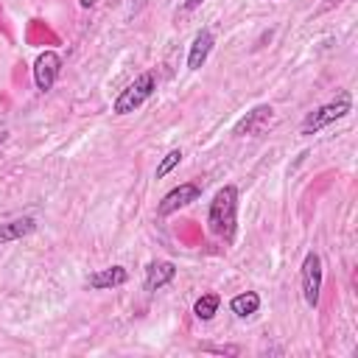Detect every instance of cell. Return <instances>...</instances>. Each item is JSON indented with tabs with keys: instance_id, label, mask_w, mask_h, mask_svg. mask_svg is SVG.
<instances>
[{
	"instance_id": "14",
	"label": "cell",
	"mask_w": 358,
	"mask_h": 358,
	"mask_svg": "<svg viewBox=\"0 0 358 358\" xmlns=\"http://www.w3.org/2000/svg\"><path fill=\"white\" fill-rule=\"evenodd\" d=\"M179 162H182V151H179V148H171V151H168V154L159 159V165H157V173H154V176H157V179L168 176V173H171V171H173Z\"/></svg>"
},
{
	"instance_id": "18",
	"label": "cell",
	"mask_w": 358,
	"mask_h": 358,
	"mask_svg": "<svg viewBox=\"0 0 358 358\" xmlns=\"http://www.w3.org/2000/svg\"><path fill=\"white\" fill-rule=\"evenodd\" d=\"M338 3H341V0H330V3L324 6V8H330V6H338Z\"/></svg>"
},
{
	"instance_id": "13",
	"label": "cell",
	"mask_w": 358,
	"mask_h": 358,
	"mask_svg": "<svg viewBox=\"0 0 358 358\" xmlns=\"http://www.w3.org/2000/svg\"><path fill=\"white\" fill-rule=\"evenodd\" d=\"M218 305H221V296L210 291V294H201V296L193 302V313H196V319L210 322V319L218 313Z\"/></svg>"
},
{
	"instance_id": "8",
	"label": "cell",
	"mask_w": 358,
	"mask_h": 358,
	"mask_svg": "<svg viewBox=\"0 0 358 358\" xmlns=\"http://www.w3.org/2000/svg\"><path fill=\"white\" fill-rule=\"evenodd\" d=\"M213 45H215L213 31H210V28H201V31L193 36V42H190V50H187V70H201L204 62H207V56H210V50H213Z\"/></svg>"
},
{
	"instance_id": "3",
	"label": "cell",
	"mask_w": 358,
	"mask_h": 358,
	"mask_svg": "<svg viewBox=\"0 0 358 358\" xmlns=\"http://www.w3.org/2000/svg\"><path fill=\"white\" fill-rule=\"evenodd\" d=\"M154 90H157V76H154L151 70L140 73L126 90H120V95H117L115 103H112V112H115V115H129V112L140 109V106L154 95Z\"/></svg>"
},
{
	"instance_id": "9",
	"label": "cell",
	"mask_w": 358,
	"mask_h": 358,
	"mask_svg": "<svg viewBox=\"0 0 358 358\" xmlns=\"http://www.w3.org/2000/svg\"><path fill=\"white\" fill-rule=\"evenodd\" d=\"M173 277H176V266L171 260H151L145 266V291L154 294V291L165 288Z\"/></svg>"
},
{
	"instance_id": "15",
	"label": "cell",
	"mask_w": 358,
	"mask_h": 358,
	"mask_svg": "<svg viewBox=\"0 0 358 358\" xmlns=\"http://www.w3.org/2000/svg\"><path fill=\"white\" fill-rule=\"evenodd\" d=\"M201 3H204V0H185V3H182V8H179V11H182V14H187V11H193V8H199V6H201Z\"/></svg>"
},
{
	"instance_id": "16",
	"label": "cell",
	"mask_w": 358,
	"mask_h": 358,
	"mask_svg": "<svg viewBox=\"0 0 358 358\" xmlns=\"http://www.w3.org/2000/svg\"><path fill=\"white\" fill-rule=\"evenodd\" d=\"M81 6H84V8H90V6H95V0H81Z\"/></svg>"
},
{
	"instance_id": "6",
	"label": "cell",
	"mask_w": 358,
	"mask_h": 358,
	"mask_svg": "<svg viewBox=\"0 0 358 358\" xmlns=\"http://www.w3.org/2000/svg\"><path fill=\"white\" fill-rule=\"evenodd\" d=\"M59 73H62V56L56 50H42L36 56V62H34V84H36V90L39 92L53 90Z\"/></svg>"
},
{
	"instance_id": "4",
	"label": "cell",
	"mask_w": 358,
	"mask_h": 358,
	"mask_svg": "<svg viewBox=\"0 0 358 358\" xmlns=\"http://www.w3.org/2000/svg\"><path fill=\"white\" fill-rule=\"evenodd\" d=\"M299 282H302V299L308 308L319 305V291H322V257L316 252H308L299 268Z\"/></svg>"
},
{
	"instance_id": "11",
	"label": "cell",
	"mask_w": 358,
	"mask_h": 358,
	"mask_svg": "<svg viewBox=\"0 0 358 358\" xmlns=\"http://www.w3.org/2000/svg\"><path fill=\"white\" fill-rule=\"evenodd\" d=\"M34 229H36V218H31V215L3 221V224H0V246H3V243H11V241L25 238V235H31Z\"/></svg>"
},
{
	"instance_id": "10",
	"label": "cell",
	"mask_w": 358,
	"mask_h": 358,
	"mask_svg": "<svg viewBox=\"0 0 358 358\" xmlns=\"http://www.w3.org/2000/svg\"><path fill=\"white\" fill-rule=\"evenodd\" d=\"M129 280V271L123 266H109V268H101V271H92L84 285L92 288V291H106V288H117Z\"/></svg>"
},
{
	"instance_id": "2",
	"label": "cell",
	"mask_w": 358,
	"mask_h": 358,
	"mask_svg": "<svg viewBox=\"0 0 358 358\" xmlns=\"http://www.w3.org/2000/svg\"><path fill=\"white\" fill-rule=\"evenodd\" d=\"M350 112H352V95L347 90H341L333 101H327V103H322V106H316L313 112L305 115V120L299 123V134H305V137L319 134L322 129H327L330 123L347 117Z\"/></svg>"
},
{
	"instance_id": "17",
	"label": "cell",
	"mask_w": 358,
	"mask_h": 358,
	"mask_svg": "<svg viewBox=\"0 0 358 358\" xmlns=\"http://www.w3.org/2000/svg\"><path fill=\"white\" fill-rule=\"evenodd\" d=\"M6 137H8V131H0V145L6 143Z\"/></svg>"
},
{
	"instance_id": "1",
	"label": "cell",
	"mask_w": 358,
	"mask_h": 358,
	"mask_svg": "<svg viewBox=\"0 0 358 358\" xmlns=\"http://www.w3.org/2000/svg\"><path fill=\"white\" fill-rule=\"evenodd\" d=\"M235 227H238V187L235 185H224L213 201H210V210H207V229L232 243L235 241Z\"/></svg>"
},
{
	"instance_id": "7",
	"label": "cell",
	"mask_w": 358,
	"mask_h": 358,
	"mask_svg": "<svg viewBox=\"0 0 358 358\" xmlns=\"http://www.w3.org/2000/svg\"><path fill=\"white\" fill-rule=\"evenodd\" d=\"M271 115H274V109L268 106V103H257L255 109H249L235 126H232V134L235 137H246V134H260L263 129H266V123L271 120Z\"/></svg>"
},
{
	"instance_id": "12",
	"label": "cell",
	"mask_w": 358,
	"mask_h": 358,
	"mask_svg": "<svg viewBox=\"0 0 358 358\" xmlns=\"http://www.w3.org/2000/svg\"><path fill=\"white\" fill-rule=\"evenodd\" d=\"M229 310L238 316V319H249L260 310V294L257 291H243L238 296L229 299Z\"/></svg>"
},
{
	"instance_id": "5",
	"label": "cell",
	"mask_w": 358,
	"mask_h": 358,
	"mask_svg": "<svg viewBox=\"0 0 358 358\" xmlns=\"http://www.w3.org/2000/svg\"><path fill=\"white\" fill-rule=\"evenodd\" d=\"M199 196H201V185L199 182H182V185H176V187H171L162 199H159V204H157V215H171V213H176V210H182V207H187V204H193V201H199Z\"/></svg>"
}]
</instances>
